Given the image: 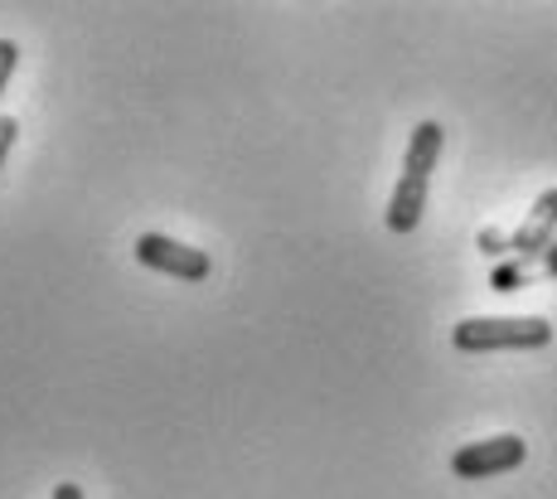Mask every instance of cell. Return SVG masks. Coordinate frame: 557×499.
I'll return each instance as SVG.
<instances>
[{
    "label": "cell",
    "instance_id": "cell-8",
    "mask_svg": "<svg viewBox=\"0 0 557 499\" xmlns=\"http://www.w3.org/2000/svg\"><path fill=\"white\" fill-rule=\"evenodd\" d=\"M15 136H20V122H15V116H0V165H5V155H10V146H15Z\"/></svg>",
    "mask_w": 557,
    "mask_h": 499
},
{
    "label": "cell",
    "instance_id": "cell-12",
    "mask_svg": "<svg viewBox=\"0 0 557 499\" xmlns=\"http://www.w3.org/2000/svg\"><path fill=\"white\" fill-rule=\"evenodd\" d=\"M548 272L557 277V248H548Z\"/></svg>",
    "mask_w": 557,
    "mask_h": 499
},
{
    "label": "cell",
    "instance_id": "cell-6",
    "mask_svg": "<svg viewBox=\"0 0 557 499\" xmlns=\"http://www.w3.org/2000/svg\"><path fill=\"white\" fill-rule=\"evenodd\" d=\"M422 209H426V179L403 175L398 189H393V199H388V228L393 233H412L417 223H422Z\"/></svg>",
    "mask_w": 557,
    "mask_h": 499
},
{
    "label": "cell",
    "instance_id": "cell-4",
    "mask_svg": "<svg viewBox=\"0 0 557 499\" xmlns=\"http://www.w3.org/2000/svg\"><path fill=\"white\" fill-rule=\"evenodd\" d=\"M553 228H557V189H543L539 204H533V214H529V223H523V228L509 238V248L519 252V258H539V252L553 248Z\"/></svg>",
    "mask_w": 557,
    "mask_h": 499
},
{
    "label": "cell",
    "instance_id": "cell-2",
    "mask_svg": "<svg viewBox=\"0 0 557 499\" xmlns=\"http://www.w3.org/2000/svg\"><path fill=\"white\" fill-rule=\"evenodd\" d=\"M523 456H529L523 437L505 432V437H490V441H470V446H460V451L451 456V471L460 475V481H490V475L519 471Z\"/></svg>",
    "mask_w": 557,
    "mask_h": 499
},
{
    "label": "cell",
    "instance_id": "cell-11",
    "mask_svg": "<svg viewBox=\"0 0 557 499\" xmlns=\"http://www.w3.org/2000/svg\"><path fill=\"white\" fill-rule=\"evenodd\" d=\"M53 499H83V490L73 481H63V485H53Z\"/></svg>",
    "mask_w": 557,
    "mask_h": 499
},
{
    "label": "cell",
    "instance_id": "cell-9",
    "mask_svg": "<svg viewBox=\"0 0 557 499\" xmlns=\"http://www.w3.org/2000/svg\"><path fill=\"white\" fill-rule=\"evenodd\" d=\"M519 286V267H499L495 272V291H513Z\"/></svg>",
    "mask_w": 557,
    "mask_h": 499
},
{
    "label": "cell",
    "instance_id": "cell-5",
    "mask_svg": "<svg viewBox=\"0 0 557 499\" xmlns=\"http://www.w3.org/2000/svg\"><path fill=\"white\" fill-rule=\"evenodd\" d=\"M442 141H446L442 122H422V126H417L412 141H407V155H403V175H412V179H432L436 161H442Z\"/></svg>",
    "mask_w": 557,
    "mask_h": 499
},
{
    "label": "cell",
    "instance_id": "cell-7",
    "mask_svg": "<svg viewBox=\"0 0 557 499\" xmlns=\"http://www.w3.org/2000/svg\"><path fill=\"white\" fill-rule=\"evenodd\" d=\"M15 63H20L15 39H0V92H5V83H10V73H15Z\"/></svg>",
    "mask_w": 557,
    "mask_h": 499
},
{
    "label": "cell",
    "instance_id": "cell-10",
    "mask_svg": "<svg viewBox=\"0 0 557 499\" xmlns=\"http://www.w3.org/2000/svg\"><path fill=\"white\" fill-rule=\"evenodd\" d=\"M480 248H485V252H505V248H509V242H505V238H499V233H480Z\"/></svg>",
    "mask_w": 557,
    "mask_h": 499
},
{
    "label": "cell",
    "instance_id": "cell-1",
    "mask_svg": "<svg viewBox=\"0 0 557 499\" xmlns=\"http://www.w3.org/2000/svg\"><path fill=\"white\" fill-rule=\"evenodd\" d=\"M553 339V325L539 315H475L451 330L460 354H490V349H543Z\"/></svg>",
    "mask_w": 557,
    "mask_h": 499
},
{
    "label": "cell",
    "instance_id": "cell-3",
    "mask_svg": "<svg viewBox=\"0 0 557 499\" xmlns=\"http://www.w3.org/2000/svg\"><path fill=\"white\" fill-rule=\"evenodd\" d=\"M136 262L165 272V277H180V282H203L213 272L209 252L185 248V242L165 238V233H141V238H136Z\"/></svg>",
    "mask_w": 557,
    "mask_h": 499
}]
</instances>
